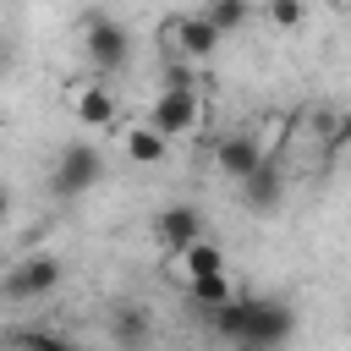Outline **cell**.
<instances>
[{
    "label": "cell",
    "instance_id": "7a4b0ae2",
    "mask_svg": "<svg viewBox=\"0 0 351 351\" xmlns=\"http://www.w3.org/2000/svg\"><path fill=\"white\" fill-rule=\"evenodd\" d=\"M99 176H104V154L93 143H66L49 170V186H55V197H82L99 186Z\"/></svg>",
    "mask_w": 351,
    "mask_h": 351
},
{
    "label": "cell",
    "instance_id": "8fae6325",
    "mask_svg": "<svg viewBox=\"0 0 351 351\" xmlns=\"http://www.w3.org/2000/svg\"><path fill=\"white\" fill-rule=\"evenodd\" d=\"M186 296H192L203 313H219V307H230V302H236V285H230V274H208V280H192V285H186Z\"/></svg>",
    "mask_w": 351,
    "mask_h": 351
},
{
    "label": "cell",
    "instance_id": "7c38bea8",
    "mask_svg": "<svg viewBox=\"0 0 351 351\" xmlns=\"http://www.w3.org/2000/svg\"><path fill=\"white\" fill-rule=\"evenodd\" d=\"M165 143H170V137H159L154 126H132V132H126V159H132V165H159V159H165Z\"/></svg>",
    "mask_w": 351,
    "mask_h": 351
},
{
    "label": "cell",
    "instance_id": "9a60e30c",
    "mask_svg": "<svg viewBox=\"0 0 351 351\" xmlns=\"http://www.w3.org/2000/svg\"><path fill=\"white\" fill-rule=\"evenodd\" d=\"M16 346H27V351H77L66 335H55V329H27V335H16Z\"/></svg>",
    "mask_w": 351,
    "mask_h": 351
},
{
    "label": "cell",
    "instance_id": "9c48e42d",
    "mask_svg": "<svg viewBox=\"0 0 351 351\" xmlns=\"http://www.w3.org/2000/svg\"><path fill=\"white\" fill-rule=\"evenodd\" d=\"M71 115H77L88 132H104V126H115V93L99 88V82H88V88L71 93Z\"/></svg>",
    "mask_w": 351,
    "mask_h": 351
},
{
    "label": "cell",
    "instance_id": "52a82bcc",
    "mask_svg": "<svg viewBox=\"0 0 351 351\" xmlns=\"http://www.w3.org/2000/svg\"><path fill=\"white\" fill-rule=\"evenodd\" d=\"M154 236H159V247H165L170 258H186V252L203 241V214H197L192 203H170V208H159Z\"/></svg>",
    "mask_w": 351,
    "mask_h": 351
},
{
    "label": "cell",
    "instance_id": "ba28073f",
    "mask_svg": "<svg viewBox=\"0 0 351 351\" xmlns=\"http://www.w3.org/2000/svg\"><path fill=\"white\" fill-rule=\"evenodd\" d=\"M55 285H60V258H49V252H38V258L16 263V269H11V280H5V291H11V296H49Z\"/></svg>",
    "mask_w": 351,
    "mask_h": 351
},
{
    "label": "cell",
    "instance_id": "4fadbf2b",
    "mask_svg": "<svg viewBox=\"0 0 351 351\" xmlns=\"http://www.w3.org/2000/svg\"><path fill=\"white\" fill-rule=\"evenodd\" d=\"M313 126H318V137H324V148H329V154L351 143V110H318V115H313Z\"/></svg>",
    "mask_w": 351,
    "mask_h": 351
},
{
    "label": "cell",
    "instance_id": "30bf717a",
    "mask_svg": "<svg viewBox=\"0 0 351 351\" xmlns=\"http://www.w3.org/2000/svg\"><path fill=\"white\" fill-rule=\"evenodd\" d=\"M280 197H285V176H280V165H274V159H269L258 176H247V181H241V203H247V208H258V214H274V208H280Z\"/></svg>",
    "mask_w": 351,
    "mask_h": 351
},
{
    "label": "cell",
    "instance_id": "6da1fadb",
    "mask_svg": "<svg viewBox=\"0 0 351 351\" xmlns=\"http://www.w3.org/2000/svg\"><path fill=\"white\" fill-rule=\"evenodd\" d=\"M214 335L230 340V346H258V351H280L291 335H296V313L280 302V296H236L230 307L208 313Z\"/></svg>",
    "mask_w": 351,
    "mask_h": 351
},
{
    "label": "cell",
    "instance_id": "8992f818",
    "mask_svg": "<svg viewBox=\"0 0 351 351\" xmlns=\"http://www.w3.org/2000/svg\"><path fill=\"white\" fill-rule=\"evenodd\" d=\"M219 27L203 16V11H181V16H170L165 22V44H176V55H186V60H208L214 49H219Z\"/></svg>",
    "mask_w": 351,
    "mask_h": 351
},
{
    "label": "cell",
    "instance_id": "3957f363",
    "mask_svg": "<svg viewBox=\"0 0 351 351\" xmlns=\"http://www.w3.org/2000/svg\"><path fill=\"white\" fill-rule=\"evenodd\" d=\"M82 49H88V60L99 71H121L126 55H132V38H126V27L110 11H88L82 16Z\"/></svg>",
    "mask_w": 351,
    "mask_h": 351
},
{
    "label": "cell",
    "instance_id": "277c9868",
    "mask_svg": "<svg viewBox=\"0 0 351 351\" xmlns=\"http://www.w3.org/2000/svg\"><path fill=\"white\" fill-rule=\"evenodd\" d=\"M203 121V104H197V88H159L154 110H148V126L159 137H181V132H197Z\"/></svg>",
    "mask_w": 351,
    "mask_h": 351
},
{
    "label": "cell",
    "instance_id": "e0dca14e",
    "mask_svg": "<svg viewBox=\"0 0 351 351\" xmlns=\"http://www.w3.org/2000/svg\"><path fill=\"white\" fill-rule=\"evenodd\" d=\"M143 335H148L143 313H115V340H143Z\"/></svg>",
    "mask_w": 351,
    "mask_h": 351
},
{
    "label": "cell",
    "instance_id": "5b68a950",
    "mask_svg": "<svg viewBox=\"0 0 351 351\" xmlns=\"http://www.w3.org/2000/svg\"><path fill=\"white\" fill-rule=\"evenodd\" d=\"M214 165H219L225 181L241 186L247 176H258V170L269 165V148H263V137H252V132H225L219 148H214Z\"/></svg>",
    "mask_w": 351,
    "mask_h": 351
},
{
    "label": "cell",
    "instance_id": "2e32d148",
    "mask_svg": "<svg viewBox=\"0 0 351 351\" xmlns=\"http://www.w3.org/2000/svg\"><path fill=\"white\" fill-rule=\"evenodd\" d=\"M269 22H274V27H302V22H307V5H296V0H274V5H269Z\"/></svg>",
    "mask_w": 351,
    "mask_h": 351
},
{
    "label": "cell",
    "instance_id": "ac0fdd59",
    "mask_svg": "<svg viewBox=\"0 0 351 351\" xmlns=\"http://www.w3.org/2000/svg\"><path fill=\"white\" fill-rule=\"evenodd\" d=\"M236 351H258V346H236Z\"/></svg>",
    "mask_w": 351,
    "mask_h": 351
},
{
    "label": "cell",
    "instance_id": "5bb4252c",
    "mask_svg": "<svg viewBox=\"0 0 351 351\" xmlns=\"http://www.w3.org/2000/svg\"><path fill=\"white\" fill-rule=\"evenodd\" d=\"M203 16H208L219 33H230V27H241L252 11H247V5H236V0H219V5H203Z\"/></svg>",
    "mask_w": 351,
    "mask_h": 351
}]
</instances>
